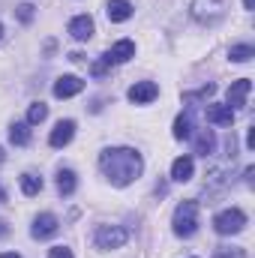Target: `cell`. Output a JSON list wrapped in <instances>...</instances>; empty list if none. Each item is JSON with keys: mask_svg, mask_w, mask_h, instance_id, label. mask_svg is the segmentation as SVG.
I'll return each instance as SVG.
<instances>
[{"mask_svg": "<svg viewBox=\"0 0 255 258\" xmlns=\"http://www.w3.org/2000/svg\"><path fill=\"white\" fill-rule=\"evenodd\" d=\"M213 258H240V252H228V249H216Z\"/></svg>", "mask_w": 255, "mask_h": 258, "instance_id": "obj_25", "label": "cell"}, {"mask_svg": "<svg viewBox=\"0 0 255 258\" xmlns=\"http://www.w3.org/2000/svg\"><path fill=\"white\" fill-rule=\"evenodd\" d=\"M105 15H108V21L120 24V21L132 18V3H129V0H108V6H105Z\"/></svg>", "mask_w": 255, "mask_h": 258, "instance_id": "obj_15", "label": "cell"}, {"mask_svg": "<svg viewBox=\"0 0 255 258\" xmlns=\"http://www.w3.org/2000/svg\"><path fill=\"white\" fill-rule=\"evenodd\" d=\"M192 174H195L192 156H177V159L171 162V180H174V183H186V180H192Z\"/></svg>", "mask_w": 255, "mask_h": 258, "instance_id": "obj_12", "label": "cell"}, {"mask_svg": "<svg viewBox=\"0 0 255 258\" xmlns=\"http://www.w3.org/2000/svg\"><path fill=\"white\" fill-rule=\"evenodd\" d=\"M99 168L105 171V177L114 183V186H129L132 180L141 177L144 171V159L138 150L132 147H108L99 153Z\"/></svg>", "mask_w": 255, "mask_h": 258, "instance_id": "obj_1", "label": "cell"}, {"mask_svg": "<svg viewBox=\"0 0 255 258\" xmlns=\"http://www.w3.org/2000/svg\"><path fill=\"white\" fill-rule=\"evenodd\" d=\"M159 96V87L153 84V81H135L132 87H129V99L135 102V105H147V102H153Z\"/></svg>", "mask_w": 255, "mask_h": 258, "instance_id": "obj_6", "label": "cell"}, {"mask_svg": "<svg viewBox=\"0 0 255 258\" xmlns=\"http://www.w3.org/2000/svg\"><path fill=\"white\" fill-rule=\"evenodd\" d=\"M249 90H252V81H249V78L231 81V87H228V93H225V99H228V108H243V105H246V96H249Z\"/></svg>", "mask_w": 255, "mask_h": 258, "instance_id": "obj_7", "label": "cell"}, {"mask_svg": "<svg viewBox=\"0 0 255 258\" xmlns=\"http://www.w3.org/2000/svg\"><path fill=\"white\" fill-rule=\"evenodd\" d=\"M243 225H246V213L237 210V207L222 210V213H216V219H213V228H216L219 234H237V231H243Z\"/></svg>", "mask_w": 255, "mask_h": 258, "instance_id": "obj_5", "label": "cell"}, {"mask_svg": "<svg viewBox=\"0 0 255 258\" xmlns=\"http://www.w3.org/2000/svg\"><path fill=\"white\" fill-rule=\"evenodd\" d=\"M9 141L18 144V147H24L30 141V123H12L9 126Z\"/></svg>", "mask_w": 255, "mask_h": 258, "instance_id": "obj_17", "label": "cell"}, {"mask_svg": "<svg viewBox=\"0 0 255 258\" xmlns=\"http://www.w3.org/2000/svg\"><path fill=\"white\" fill-rule=\"evenodd\" d=\"M45 117H48V105H45V102H33L30 111H27V123L36 126V123H42Z\"/></svg>", "mask_w": 255, "mask_h": 258, "instance_id": "obj_22", "label": "cell"}, {"mask_svg": "<svg viewBox=\"0 0 255 258\" xmlns=\"http://www.w3.org/2000/svg\"><path fill=\"white\" fill-rule=\"evenodd\" d=\"M228 57H231L234 63H249V60L255 57V48L249 45V42H243V45H231Z\"/></svg>", "mask_w": 255, "mask_h": 258, "instance_id": "obj_18", "label": "cell"}, {"mask_svg": "<svg viewBox=\"0 0 255 258\" xmlns=\"http://www.w3.org/2000/svg\"><path fill=\"white\" fill-rule=\"evenodd\" d=\"M18 21H24V24H30V21H33V6H30V3L18 6Z\"/></svg>", "mask_w": 255, "mask_h": 258, "instance_id": "obj_23", "label": "cell"}, {"mask_svg": "<svg viewBox=\"0 0 255 258\" xmlns=\"http://www.w3.org/2000/svg\"><path fill=\"white\" fill-rule=\"evenodd\" d=\"M228 15V0H192V18L213 27Z\"/></svg>", "mask_w": 255, "mask_h": 258, "instance_id": "obj_3", "label": "cell"}, {"mask_svg": "<svg viewBox=\"0 0 255 258\" xmlns=\"http://www.w3.org/2000/svg\"><path fill=\"white\" fill-rule=\"evenodd\" d=\"M84 90V81L78 78V75H60L57 81H54V96L57 99H69V96H75V93H81Z\"/></svg>", "mask_w": 255, "mask_h": 258, "instance_id": "obj_9", "label": "cell"}, {"mask_svg": "<svg viewBox=\"0 0 255 258\" xmlns=\"http://www.w3.org/2000/svg\"><path fill=\"white\" fill-rule=\"evenodd\" d=\"M72 135H75V120H60L57 126L51 129L48 144H51V147H66V144L72 141Z\"/></svg>", "mask_w": 255, "mask_h": 258, "instance_id": "obj_13", "label": "cell"}, {"mask_svg": "<svg viewBox=\"0 0 255 258\" xmlns=\"http://www.w3.org/2000/svg\"><path fill=\"white\" fill-rule=\"evenodd\" d=\"M126 228H120V225H99L96 228V246L102 249V252H111V249H120L123 243H126Z\"/></svg>", "mask_w": 255, "mask_h": 258, "instance_id": "obj_4", "label": "cell"}, {"mask_svg": "<svg viewBox=\"0 0 255 258\" xmlns=\"http://www.w3.org/2000/svg\"><path fill=\"white\" fill-rule=\"evenodd\" d=\"M129 57H135V42H132V39H120L117 45H111V51H105V54H102V60H105L108 66L126 63Z\"/></svg>", "mask_w": 255, "mask_h": 258, "instance_id": "obj_8", "label": "cell"}, {"mask_svg": "<svg viewBox=\"0 0 255 258\" xmlns=\"http://www.w3.org/2000/svg\"><path fill=\"white\" fill-rule=\"evenodd\" d=\"M48 258H72V249H66V246H54V249H48Z\"/></svg>", "mask_w": 255, "mask_h": 258, "instance_id": "obj_24", "label": "cell"}, {"mask_svg": "<svg viewBox=\"0 0 255 258\" xmlns=\"http://www.w3.org/2000/svg\"><path fill=\"white\" fill-rule=\"evenodd\" d=\"M3 234H6V222L0 219V237H3Z\"/></svg>", "mask_w": 255, "mask_h": 258, "instance_id": "obj_26", "label": "cell"}, {"mask_svg": "<svg viewBox=\"0 0 255 258\" xmlns=\"http://www.w3.org/2000/svg\"><path fill=\"white\" fill-rule=\"evenodd\" d=\"M57 216H51V213H42V216H36L33 219V228H30V234L36 237V240H45V237H51V234H57Z\"/></svg>", "mask_w": 255, "mask_h": 258, "instance_id": "obj_10", "label": "cell"}, {"mask_svg": "<svg viewBox=\"0 0 255 258\" xmlns=\"http://www.w3.org/2000/svg\"><path fill=\"white\" fill-rule=\"evenodd\" d=\"M93 18L90 15H75L72 21H69V33H72V39H78V42H87L90 36H93Z\"/></svg>", "mask_w": 255, "mask_h": 258, "instance_id": "obj_11", "label": "cell"}, {"mask_svg": "<svg viewBox=\"0 0 255 258\" xmlns=\"http://www.w3.org/2000/svg\"><path fill=\"white\" fill-rule=\"evenodd\" d=\"M207 123H216V126H231L234 123V108L228 105H207Z\"/></svg>", "mask_w": 255, "mask_h": 258, "instance_id": "obj_14", "label": "cell"}, {"mask_svg": "<svg viewBox=\"0 0 255 258\" xmlns=\"http://www.w3.org/2000/svg\"><path fill=\"white\" fill-rule=\"evenodd\" d=\"M243 6H246V9H252V6H255V0H243Z\"/></svg>", "mask_w": 255, "mask_h": 258, "instance_id": "obj_28", "label": "cell"}, {"mask_svg": "<svg viewBox=\"0 0 255 258\" xmlns=\"http://www.w3.org/2000/svg\"><path fill=\"white\" fill-rule=\"evenodd\" d=\"M0 258H21V255H15V252H3Z\"/></svg>", "mask_w": 255, "mask_h": 258, "instance_id": "obj_27", "label": "cell"}, {"mask_svg": "<svg viewBox=\"0 0 255 258\" xmlns=\"http://www.w3.org/2000/svg\"><path fill=\"white\" fill-rule=\"evenodd\" d=\"M57 192L60 195H72L75 192V171L63 168V171L57 174Z\"/></svg>", "mask_w": 255, "mask_h": 258, "instance_id": "obj_20", "label": "cell"}, {"mask_svg": "<svg viewBox=\"0 0 255 258\" xmlns=\"http://www.w3.org/2000/svg\"><path fill=\"white\" fill-rule=\"evenodd\" d=\"M0 36H3V27H0Z\"/></svg>", "mask_w": 255, "mask_h": 258, "instance_id": "obj_29", "label": "cell"}, {"mask_svg": "<svg viewBox=\"0 0 255 258\" xmlns=\"http://www.w3.org/2000/svg\"><path fill=\"white\" fill-rule=\"evenodd\" d=\"M213 150H216V135H213L210 129H201V132H198V138H195V153L207 159Z\"/></svg>", "mask_w": 255, "mask_h": 258, "instance_id": "obj_16", "label": "cell"}, {"mask_svg": "<svg viewBox=\"0 0 255 258\" xmlns=\"http://www.w3.org/2000/svg\"><path fill=\"white\" fill-rule=\"evenodd\" d=\"M171 132H174V138H177V141L189 138V135H192V117H189V114H177V120H174V129H171Z\"/></svg>", "mask_w": 255, "mask_h": 258, "instance_id": "obj_19", "label": "cell"}, {"mask_svg": "<svg viewBox=\"0 0 255 258\" xmlns=\"http://www.w3.org/2000/svg\"><path fill=\"white\" fill-rule=\"evenodd\" d=\"M174 234L177 237H192L198 231V201H180L177 210H174Z\"/></svg>", "mask_w": 255, "mask_h": 258, "instance_id": "obj_2", "label": "cell"}, {"mask_svg": "<svg viewBox=\"0 0 255 258\" xmlns=\"http://www.w3.org/2000/svg\"><path fill=\"white\" fill-rule=\"evenodd\" d=\"M21 192L24 195H39L42 192V177H36V174H21Z\"/></svg>", "mask_w": 255, "mask_h": 258, "instance_id": "obj_21", "label": "cell"}]
</instances>
